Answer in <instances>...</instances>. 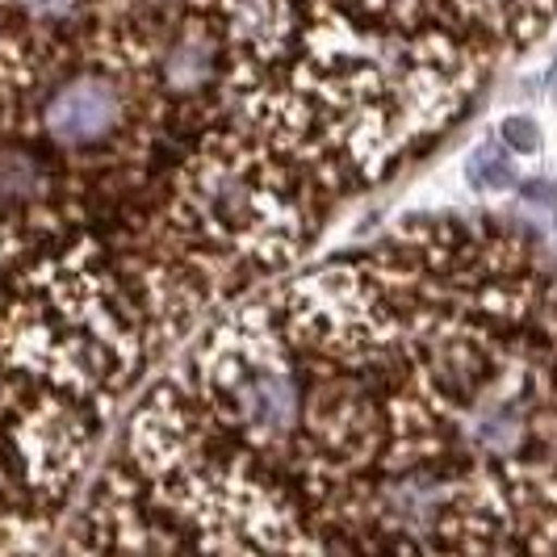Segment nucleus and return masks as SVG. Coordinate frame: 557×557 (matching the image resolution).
<instances>
[{"mask_svg":"<svg viewBox=\"0 0 557 557\" xmlns=\"http://www.w3.org/2000/svg\"><path fill=\"white\" fill-rule=\"evenodd\" d=\"M499 139L516 151V156H524V147L536 151L541 147V135H536V126H532V117H507L499 131Z\"/></svg>","mask_w":557,"mask_h":557,"instance_id":"4","label":"nucleus"},{"mask_svg":"<svg viewBox=\"0 0 557 557\" xmlns=\"http://www.w3.org/2000/svg\"><path fill=\"white\" fill-rule=\"evenodd\" d=\"M470 181L478 189H503L516 181V151L495 135L470 156Z\"/></svg>","mask_w":557,"mask_h":557,"instance_id":"3","label":"nucleus"},{"mask_svg":"<svg viewBox=\"0 0 557 557\" xmlns=\"http://www.w3.org/2000/svg\"><path fill=\"white\" fill-rule=\"evenodd\" d=\"M557 0H189L214 113L201 135L314 231L428 156Z\"/></svg>","mask_w":557,"mask_h":557,"instance_id":"2","label":"nucleus"},{"mask_svg":"<svg viewBox=\"0 0 557 557\" xmlns=\"http://www.w3.org/2000/svg\"><path fill=\"white\" fill-rule=\"evenodd\" d=\"M72 549H557V273L403 219L206 319L131 398Z\"/></svg>","mask_w":557,"mask_h":557,"instance_id":"1","label":"nucleus"}]
</instances>
